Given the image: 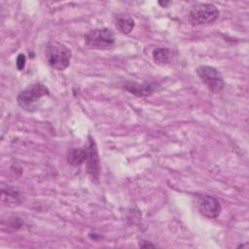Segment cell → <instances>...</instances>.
I'll list each match as a JSON object with an SVG mask.
<instances>
[{
    "mask_svg": "<svg viewBox=\"0 0 249 249\" xmlns=\"http://www.w3.org/2000/svg\"><path fill=\"white\" fill-rule=\"evenodd\" d=\"M219 17V10L213 4L199 3L193 6L189 12V20L193 25L209 24Z\"/></svg>",
    "mask_w": 249,
    "mask_h": 249,
    "instance_id": "obj_4",
    "label": "cell"
},
{
    "mask_svg": "<svg viewBox=\"0 0 249 249\" xmlns=\"http://www.w3.org/2000/svg\"><path fill=\"white\" fill-rule=\"evenodd\" d=\"M85 44L89 49L109 50L115 44V36L109 28H95L87 32L84 36Z\"/></svg>",
    "mask_w": 249,
    "mask_h": 249,
    "instance_id": "obj_3",
    "label": "cell"
},
{
    "mask_svg": "<svg viewBox=\"0 0 249 249\" xmlns=\"http://www.w3.org/2000/svg\"><path fill=\"white\" fill-rule=\"evenodd\" d=\"M87 159V151L86 149L81 148H73L68 151L67 154V162L70 165H80L84 161H86Z\"/></svg>",
    "mask_w": 249,
    "mask_h": 249,
    "instance_id": "obj_10",
    "label": "cell"
},
{
    "mask_svg": "<svg viewBox=\"0 0 249 249\" xmlns=\"http://www.w3.org/2000/svg\"><path fill=\"white\" fill-rule=\"evenodd\" d=\"M115 25L124 34H128L134 28L133 18L124 13H120L115 16Z\"/></svg>",
    "mask_w": 249,
    "mask_h": 249,
    "instance_id": "obj_9",
    "label": "cell"
},
{
    "mask_svg": "<svg viewBox=\"0 0 249 249\" xmlns=\"http://www.w3.org/2000/svg\"><path fill=\"white\" fill-rule=\"evenodd\" d=\"M87 151V170L92 179H98L100 172V161L95 141L92 137L89 136L86 146Z\"/></svg>",
    "mask_w": 249,
    "mask_h": 249,
    "instance_id": "obj_7",
    "label": "cell"
},
{
    "mask_svg": "<svg viewBox=\"0 0 249 249\" xmlns=\"http://www.w3.org/2000/svg\"><path fill=\"white\" fill-rule=\"evenodd\" d=\"M49 94V89L41 83L30 85L25 89L21 90L18 97V104L26 111H33L37 107L38 101Z\"/></svg>",
    "mask_w": 249,
    "mask_h": 249,
    "instance_id": "obj_2",
    "label": "cell"
},
{
    "mask_svg": "<svg viewBox=\"0 0 249 249\" xmlns=\"http://www.w3.org/2000/svg\"><path fill=\"white\" fill-rule=\"evenodd\" d=\"M124 89L136 96H147L153 93L155 90V85L150 83L139 84L136 82H126L124 86Z\"/></svg>",
    "mask_w": 249,
    "mask_h": 249,
    "instance_id": "obj_8",
    "label": "cell"
},
{
    "mask_svg": "<svg viewBox=\"0 0 249 249\" xmlns=\"http://www.w3.org/2000/svg\"><path fill=\"white\" fill-rule=\"evenodd\" d=\"M196 74L199 79L205 84L208 89L211 90L213 93L220 92L225 87V82L222 75L214 67L207 65L198 66L196 68Z\"/></svg>",
    "mask_w": 249,
    "mask_h": 249,
    "instance_id": "obj_5",
    "label": "cell"
},
{
    "mask_svg": "<svg viewBox=\"0 0 249 249\" xmlns=\"http://www.w3.org/2000/svg\"><path fill=\"white\" fill-rule=\"evenodd\" d=\"M25 66V55L23 53H19L17 58V67L18 70H22Z\"/></svg>",
    "mask_w": 249,
    "mask_h": 249,
    "instance_id": "obj_12",
    "label": "cell"
},
{
    "mask_svg": "<svg viewBox=\"0 0 249 249\" xmlns=\"http://www.w3.org/2000/svg\"><path fill=\"white\" fill-rule=\"evenodd\" d=\"M171 58V52L166 48H157L153 51V59L160 65L169 63Z\"/></svg>",
    "mask_w": 249,
    "mask_h": 249,
    "instance_id": "obj_11",
    "label": "cell"
},
{
    "mask_svg": "<svg viewBox=\"0 0 249 249\" xmlns=\"http://www.w3.org/2000/svg\"><path fill=\"white\" fill-rule=\"evenodd\" d=\"M196 207L200 214L209 219L217 218L222 209L218 199L209 195L198 196L196 198Z\"/></svg>",
    "mask_w": 249,
    "mask_h": 249,
    "instance_id": "obj_6",
    "label": "cell"
},
{
    "mask_svg": "<svg viewBox=\"0 0 249 249\" xmlns=\"http://www.w3.org/2000/svg\"><path fill=\"white\" fill-rule=\"evenodd\" d=\"M145 242V244H139L141 247H155L156 245H154V244H152V243H150V242H147V241H144Z\"/></svg>",
    "mask_w": 249,
    "mask_h": 249,
    "instance_id": "obj_13",
    "label": "cell"
},
{
    "mask_svg": "<svg viewBox=\"0 0 249 249\" xmlns=\"http://www.w3.org/2000/svg\"><path fill=\"white\" fill-rule=\"evenodd\" d=\"M168 3H169V2H163V3H162V2H160V4L162 5V6H165V5H167Z\"/></svg>",
    "mask_w": 249,
    "mask_h": 249,
    "instance_id": "obj_14",
    "label": "cell"
},
{
    "mask_svg": "<svg viewBox=\"0 0 249 249\" xmlns=\"http://www.w3.org/2000/svg\"><path fill=\"white\" fill-rule=\"evenodd\" d=\"M46 58L51 67L55 70H65L70 62L71 51L59 42H51L48 44L46 51Z\"/></svg>",
    "mask_w": 249,
    "mask_h": 249,
    "instance_id": "obj_1",
    "label": "cell"
}]
</instances>
